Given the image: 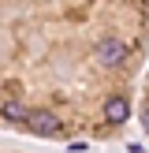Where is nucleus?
<instances>
[{
	"instance_id": "4",
	"label": "nucleus",
	"mask_w": 149,
	"mask_h": 153,
	"mask_svg": "<svg viewBox=\"0 0 149 153\" xmlns=\"http://www.w3.org/2000/svg\"><path fill=\"white\" fill-rule=\"evenodd\" d=\"M26 105H22V101H7L4 105V108H0V116H4V120H11V123H26Z\"/></svg>"
},
{
	"instance_id": "3",
	"label": "nucleus",
	"mask_w": 149,
	"mask_h": 153,
	"mask_svg": "<svg viewBox=\"0 0 149 153\" xmlns=\"http://www.w3.org/2000/svg\"><path fill=\"white\" fill-rule=\"evenodd\" d=\"M131 116V101H127V97H108V101H104V120H108V123H123V120Z\"/></svg>"
},
{
	"instance_id": "1",
	"label": "nucleus",
	"mask_w": 149,
	"mask_h": 153,
	"mask_svg": "<svg viewBox=\"0 0 149 153\" xmlns=\"http://www.w3.org/2000/svg\"><path fill=\"white\" fill-rule=\"evenodd\" d=\"M127 56H131V49H127V41H119V37H104V41L97 45V60H101L104 67H123Z\"/></svg>"
},
{
	"instance_id": "2",
	"label": "nucleus",
	"mask_w": 149,
	"mask_h": 153,
	"mask_svg": "<svg viewBox=\"0 0 149 153\" xmlns=\"http://www.w3.org/2000/svg\"><path fill=\"white\" fill-rule=\"evenodd\" d=\"M26 127L34 134H45V138H52V134H60V116H52V112L37 108V112H26Z\"/></svg>"
},
{
	"instance_id": "5",
	"label": "nucleus",
	"mask_w": 149,
	"mask_h": 153,
	"mask_svg": "<svg viewBox=\"0 0 149 153\" xmlns=\"http://www.w3.org/2000/svg\"><path fill=\"white\" fill-rule=\"evenodd\" d=\"M142 123H145V131H149V108H145V116H142Z\"/></svg>"
}]
</instances>
